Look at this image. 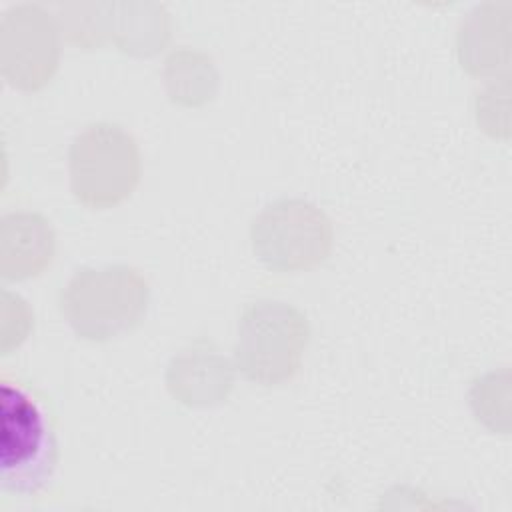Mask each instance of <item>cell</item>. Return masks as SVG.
Wrapping results in <instances>:
<instances>
[{"label":"cell","mask_w":512,"mask_h":512,"mask_svg":"<svg viewBox=\"0 0 512 512\" xmlns=\"http://www.w3.org/2000/svg\"><path fill=\"white\" fill-rule=\"evenodd\" d=\"M58 462L54 418L46 398L26 384L2 378L0 386V480L6 492L36 494Z\"/></svg>","instance_id":"obj_1"},{"label":"cell","mask_w":512,"mask_h":512,"mask_svg":"<svg viewBox=\"0 0 512 512\" xmlns=\"http://www.w3.org/2000/svg\"><path fill=\"white\" fill-rule=\"evenodd\" d=\"M150 286L130 264L78 268L60 290V312L72 330L104 342L132 330L144 316Z\"/></svg>","instance_id":"obj_2"},{"label":"cell","mask_w":512,"mask_h":512,"mask_svg":"<svg viewBox=\"0 0 512 512\" xmlns=\"http://www.w3.org/2000/svg\"><path fill=\"white\" fill-rule=\"evenodd\" d=\"M308 340L310 324L302 310L284 300L258 298L238 318L236 368L256 384H282L298 372Z\"/></svg>","instance_id":"obj_3"},{"label":"cell","mask_w":512,"mask_h":512,"mask_svg":"<svg viewBox=\"0 0 512 512\" xmlns=\"http://www.w3.org/2000/svg\"><path fill=\"white\" fill-rule=\"evenodd\" d=\"M72 194L88 208H110L136 188L142 172L136 138L116 122H92L68 150Z\"/></svg>","instance_id":"obj_4"},{"label":"cell","mask_w":512,"mask_h":512,"mask_svg":"<svg viewBox=\"0 0 512 512\" xmlns=\"http://www.w3.org/2000/svg\"><path fill=\"white\" fill-rule=\"evenodd\" d=\"M250 244L256 258L270 270H310L330 256L334 226L314 202L278 198L252 218Z\"/></svg>","instance_id":"obj_5"},{"label":"cell","mask_w":512,"mask_h":512,"mask_svg":"<svg viewBox=\"0 0 512 512\" xmlns=\"http://www.w3.org/2000/svg\"><path fill=\"white\" fill-rule=\"evenodd\" d=\"M58 64V30L38 4L12 6L2 20V74L22 90H38Z\"/></svg>","instance_id":"obj_6"},{"label":"cell","mask_w":512,"mask_h":512,"mask_svg":"<svg viewBox=\"0 0 512 512\" xmlns=\"http://www.w3.org/2000/svg\"><path fill=\"white\" fill-rule=\"evenodd\" d=\"M232 384V364L204 338L174 354L166 370L168 390L174 398L190 406H206L224 400Z\"/></svg>","instance_id":"obj_7"},{"label":"cell","mask_w":512,"mask_h":512,"mask_svg":"<svg viewBox=\"0 0 512 512\" xmlns=\"http://www.w3.org/2000/svg\"><path fill=\"white\" fill-rule=\"evenodd\" d=\"M56 234L38 212H10L0 220V272L22 280L40 274L54 258Z\"/></svg>","instance_id":"obj_8"}]
</instances>
